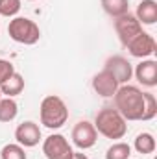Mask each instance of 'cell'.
Returning <instances> with one entry per match:
<instances>
[{"label":"cell","instance_id":"1","mask_svg":"<svg viewBox=\"0 0 157 159\" xmlns=\"http://www.w3.org/2000/svg\"><path fill=\"white\" fill-rule=\"evenodd\" d=\"M115 109L126 120H141L144 109V93L129 83H124L115 93Z\"/></svg>","mask_w":157,"mask_h":159},{"label":"cell","instance_id":"2","mask_svg":"<svg viewBox=\"0 0 157 159\" xmlns=\"http://www.w3.org/2000/svg\"><path fill=\"white\" fill-rule=\"evenodd\" d=\"M39 115H41V124L44 128H48V129H59L69 120V107L63 102V98H59L56 94H50V96L43 98Z\"/></svg>","mask_w":157,"mask_h":159},{"label":"cell","instance_id":"3","mask_svg":"<svg viewBox=\"0 0 157 159\" xmlns=\"http://www.w3.org/2000/svg\"><path fill=\"white\" fill-rule=\"evenodd\" d=\"M94 128L107 139H122L128 133L126 119L118 113L115 107H104L96 113Z\"/></svg>","mask_w":157,"mask_h":159},{"label":"cell","instance_id":"4","mask_svg":"<svg viewBox=\"0 0 157 159\" xmlns=\"http://www.w3.org/2000/svg\"><path fill=\"white\" fill-rule=\"evenodd\" d=\"M7 35L19 44L32 46L41 39V30L34 20H30L26 17H15L13 20H9Z\"/></svg>","mask_w":157,"mask_h":159},{"label":"cell","instance_id":"5","mask_svg":"<svg viewBox=\"0 0 157 159\" xmlns=\"http://www.w3.org/2000/svg\"><path fill=\"white\" fill-rule=\"evenodd\" d=\"M43 154L46 159H72V146L61 133H52L43 143Z\"/></svg>","mask_w":157,"mask_h":159},{"label":"cell","instance_id":"6","mask_svg":"<svg viewBox=\"0 0 157 159\" xmlns=\"http://www.w3.org/2000/svg\"><path fill=\"white\" fill-rule=\"evenodd\" d=\"M115 30H117V35H118V39H120V43L124 46H128L129 41H133L142 32V24L135 19V15L126 13V15L115 19Z\"/></svg>","mask_w":157,"mask_h":159},{"label":"cell","instance_id":"7","mask_svg":"<svg viewBox=\"0 0 157 159\" xmlns=\"http://www.w3.org/2000/svg\"><path fill=\"white\" fill-rule=\"evenodd\" d=\"M96 139H98V131H96L94 124H91L89 120H79L72 128V143L79 150L92 148L96 144Z\"/></svg>","mask_w":157,"mask_h":159},{"label":"cell","instance_id":"8","mask_svg":"<svg viewBox=\"0 0 157 159\" xmlns=\"http://www.w3.org/2000/svg\"><path fill=\"white\" fill-rule=\"evenodd\" d=\"M15 139H17V143L22 148H34V146H37L41 141L39 124H35L32 120H26V122L19 124L17 129H15Z\"/></svg>","mask_w":157,"mask_h":159},{"label":"cell","instance_id":"9","mask_svg":"<svg viewBox=\"0 0 157 159\" xmlns=\"http://www.w3.org/2000/svg\"><path fill=\"white\" fill-rule=\"evenodd\" d=\"M104 69H105L107 72H111L120 85L128 83V81L131 80V76H133V67H131V63H129L126 57H122V56H113V57H109V59L105 61Z\"/></svg>","mask_w":157,"mask_h":159},{"label":"cell","instance_id":"10","mask_svg":"<svg viewBox=\"0 0 157 159\" xmlns=\"http://www.w3.org/2000/svg\"><path fill=\"white\" fill-rule=\"evenodd\" d=\"M118 87H120V83H118L115 76L111 74V72H107L105 69H102L98 74H94V78H92V89H94V93L96 94H100L102 98H111V96H115V93L118 91Z\"/></svg>","mask_w":157,"mask_h":159},{"label":"cell","instance_id":"11","mask_svg":"<svg viewBox=\"0 0 157 159\" xmlns=\"http://www.w3.org/2000/svg\"><path fill=\"white\" fill-rule=\"evenodd\" d=\"M155 39L150 35V34H146V32H141L137 37L133 41H129L128 43V50H129V54L133 56V57H141V59H144V57H150L154 52H155Z\"/></svg>","mask_w":157,"mask_h":159},{"label":"cell","instance_id":"12","mask_svg":"<svg viewBox=\"0 0 157 159\" xmlns=\"http://www.w3.org/2000/svg\"><path fill=\"white\" fill-rule=\"evenodd\" d=\"M133 74L139 80V83H142L144 87H155L157 85V61L155 59H142L135 67Z\"/></svg>","mask_w":157,"mask_h":159},{"label":"cell","instance_id":"13","mask_svg":"<svg viewBox=\"0 0 157 159\" xmlns=\"http://www.w3.org/2000/svg\"><path fill=\"white\" fill-rule=\"evenodd\" d=\"M135 19H137L141 24H146V26L155 24L157 22V2L155 0H142V2L137 6Z\"/></svg>","mask_w":157,"mask_h":159},{"label":"cell","instance_id":"14","mask_svg":"<svg viewBox=\"0 0 157 159\" xmlns=\"http://www.w3.org/2000/svg\"><path fill=\"white\" fill-rule=\"evenodd\" d=\"M22 91H24V78H22L19 72H13L9 78L0 85V93H2V94H6L7 98L19 96Z\"/></svg>","mask_w":157,"mask_h":159},{"label":"cell","instance_id":"15","mask_svg":"<svg viewBox=\"0 0 157 159\" xmlns=\"http://www.w3.org/2000/svg\"><path fill=\"white\" fill-rule=\"evenodd\" d=\"M102 2V7L104 11L109 15V17H122L126 13H129V0H100Z\"/></svg>","mask_w":157,"mask_h":159},{"label":"cell","instance_id":"16","mask_svg":"<svg viewBox=\"0 0 157 159\" xmlns=\"http://www.w3.org/2000/svg\"><path fill=\"white\" fill-rule=\"evenodd\" d=\"M133 146H135V150H137L139 154L148 156V154H154V152H155L157 144H155L154 135H152V133H148V131H144V133H139V135H137V139H135Z\"/></svg>","mask_w":157,"mask_h":159},{"label":"cell","instance_id":"17","mask_svg":"<svg viewBox=\"0 0 157 159\" xmlns=\"http://www.w3.org/2000/svg\"><path fill=\"white\" fill-rule=\"evenodd\" d=\"M19 113V106L13 98H0V122H11Z\"/></svg>","mask_w":157,"mask_h":159},{"label":"cell","instance_id":"18","mask_svg":"<svg viewBox=\"0 0 157 159\" xmlns=\"http://www.w3.org/2000/svg\"><path fill=\"white\" fill-rule=\"evenodd\" d=\"M129 156H131V146L128 143H115L105 152V159H129Z\"/></svg>","mask_w":157,"mask_h":159},{"label":"cell","instance_id":"19","mask_svg":"<svg viewBox=\"0 0 157 159\" xmlns=\"http://www.w3.org/2000/svg\"><path fill=\"white\" fill-rule=\"evenodd\" d=\"M157 115V100L152 93H144V109L141 120H152Z\"/></svg>","mask_w":157,"mask_h":159},{"label":"cell","instance_id":"20","mask_svg":"<svg viewBox=\"0 0 157 159\" xmlns=\"http://www.w3.org/2000/svg\"><path fill=\"white\" fill-rule=\"evenodd\" d=\"M0 159H26V152L20 144H6L0 150Z\"/></svg>","mask_w":157,"mask_h":159},{"label":"cell","instance_id":"21","mask_svg":"<svg viewBox=\"0 0 157 159\" xmlns=\"http://www.w3.org/2000/svg\"><path fill=\"white\" fill-rule=\"evenodd\" d=\"M20 11V0H0V17H15Z\"/></svg>","mask_w":157,"mask_h":159},{"label":"cell","instance_id":"22","mask_svg":"<svg viewBox=\"0 0 157 159\" xmlns=\"http://www.w3.org/2000/svg\"><path fill=\"white\" fill-rule=\"evenodd\" d=\"M13 72H15L13 63H11V61H7V59H0V85L9 78Z\"/></svg>","mask_w":157,"mask_h":159},{"label":"cell","instance_id":"23","mask_svg":"<svg viewBox=\"0 0 157 159\" xmlns=\"http://www.w3.org/2000/svg\"><path fill=\"white\" fill-rule=\"evenodd\" d=\"M72 159H89V157H87L83 152H74V154H72Z\"/></svg>","mask_w":157,"mask_h":159},{"label":"cell","instance_id":"24","mask_svg":"<svg viewBox=\"0 0 157 159\" xmlns=\"http://www.w3.org/2000/svg\"><path fill=\"white\" fill-rule=\"evenodd\" d=\"M28 2H35V0H28Z\"/></svg>","mask_w":157,"mask_h":159},{"label":"cell","instance_id":"25","mask_svg":"<svg viewBox=\"0 0 157 159\" xmlns=\"http://www.w3.org/2000/svg\"><path fill=\"white\" fill-rule=\"evenodd\" d=\"M0 98H2V93H0Z\"/></svg>","mask_w":157,"mask_h":159}]
</instances>
